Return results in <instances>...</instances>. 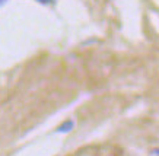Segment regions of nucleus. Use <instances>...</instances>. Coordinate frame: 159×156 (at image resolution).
<instances>
[{"instance_id":"nucleus-3","label":"nucleus","mask_w":159,"mask_h":156,"mask_svg":"<svg viewBox=\"0 0 159 156\" xmlns=\"http://www.w3.org/2000/svg\"><path fill=\"white\" fill-rule=\"evenodd\" d=\"M6 2H7V0H0V6H2V5H5Z\"/></svg>"},{"instance_id":"nucleus-2","label":"nucleus","mask_w":159,"mask_h":156,"mask_svg":"<svg viewBox=\"0 0 159 156\" xmlns=\"http://www.w3.org/2000/svg\"><path fill=\"white\" fill-rule=\"evenodd\" d=\"M41 5H50V3H54V0H37Z\"/></svg>"},{"instance_id":"nucleus-1","label":"nucleus","mask_w":159,"mask_h":156,"mask_svg":"<svg viewBox=\"0 0 159 156\" xmlns=\"http://www.w3.org/2000/svg\"><path fill=\"white\" fill-rule=\"evenodd\" d=\"M73 127H75V121H73V120H66L63 124H60V126L57 127V131L58 133H69L73 130Z\"/></svg>"}]
</instances>
